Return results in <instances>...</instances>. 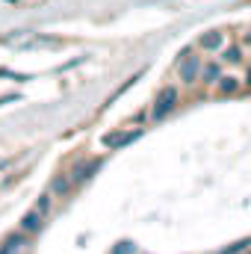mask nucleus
Returning <instances> with one entry per match:
<instances>
[{
	"label": "nucleus",
	"mask_w": 251,
	"mask_h": 254,
	"mask_svg": "<svg viewBox=\"0 0 251 254\" xmlns=\"http://www.w3.org/2000/svg\"><path fill=\"white\" fill-rule=\"evenodd\" d=\"M178 101H181V95H178V89L175 86H166L160 95H157V101H154V107H151V119L154 122H163L169 113H175V107H178Z\"/></svg>",
	"instance_id": "f257e3e1"
},
{
	"label": "nucleus",
	"mask_w": 251,
	"mask_h": 254,
	"mask_svg": "<svg viewBox=\"0 0 251 254\" xmlns=\"http://www.w3.org/2000/svg\"><path fill=\"white\" fill-rule=\"evenodd\" d=\"M198 74H201V60H198L195 54H184V60H181V65H178L181 83H184V86H192V83L198 80Z\"/></svg>",
	"instance_id": "f03ea898"
},
{
	"label": "nucleus",
	"mask_w": 251,
	"mask_h": 254,
	"mask_svg": "<svg viewBox=\"0 0 251 254\" xmlns=\"http://www.w3.org/2000/svg\"><path fill=\"white\" fill-rule=\"evenodd\" d=\"M139 136H142V127H136V130H113V133L104 136V148H125L130 142H136Z\"/></svg>",
	"instance_id": "7ed1b4c3"
},
{
	"label": "nucleus",
	"mask_w": 251,
	"mask_h": 254,
	"mask_svg": "<svg viewBox=\"0 0 251 254\" xmlns=\"http://www.w3.org/2000/svg\"><path fill=\"white\" fill-rule=\"evenodd\" d=\"M71 190H74L71 175H54V178H51V187H48L51 198H68V195H71Z\"/></svg>",
	"instance_id": "20e7f679"
},
{
	"label": "nucleus",
	"mask_w": 251,
	"mask_h": 254,
	"mask_svg": "<svg viewBox=\"0 0 251 254\" xmlns=\"http://www.w3.org/2000/svg\"><path fill=\"white\" fill-rule=\"evenodd\" d=\"M222 45H225V33H219V30H207V33L198 36L201 51H222Z\"/></svg>",
	"instance_id": "39448f33"
},
{
	"label": "nucleus",
	"mask_w": 251,
	"mask_h": 254,
	"mask_svg": "<svg viewBox=\"0 0 251 254\" xmlns=\"http://www.w3.org/2000/svg\"><path fill=\"white\" fill-rule=\"evenodd\" d=\"M101 169V160H86V163H80L77 169H74V175H71V181H77V184H83V181H89L95 172Z\"/></svg>",
	"instance_id": "423d86ee"
},
{
	"label": "nucleus",
	"mask_w": 251,
	"mask_h": 254,
	"mask_svg": "<svg viewBox=\"0 0 251 254\" xmlns=\"http://www.w3.org/2000/svg\"><path fill=\"white\" fill-rule=\"evenodd\" d=\"M42 219H45V216H42L39 210L24 213V219H21V231H24V234H39V231H42V225H45Z\"/></svg>",
	"instance_id": "0eeeda50"
},
{
	"label": "nucleus",
	"mask_w": 251,
	"mask_h": 254,
	"mask_svg": "<svg viewBox=\"0 0 251 254\" xmlns=\"http://www.w3.org/2000/svg\"><path fill=\"white\" fill-rule=\"evenodd\" d=\"M240 77H234V74H222L219 80H216V89H219V95H234V92H240Z\"/></svg>",
	"instance_id": "6e6552de"
},
{
	"label": "nucleus",
	"mask_w": 251,
	"mask_h": 254,
	"mask_svg": "<svg viewBox=\"0 0 251 254\" xmlns=\"http://www.w3.org/2000/svg\"><path fill=\"white\" fill-rule=\"evenodd\" d=\"M198 77H201V83H204V86H216V80L222 77V65L210 63L207 68H201V74H198Z\"/></svg>",
	"instance_id": "1a4fd4ad"
},
{
	"label": "nucleus",
	"mask_w": 251,
	"mask_h": 254,
	"mask_svg": "<svg viewBox=\"0 0 251 254\" xmlns=\"http://www.w3.org/2000/svg\"><path fill=\"white\" fill-rule=\"evenodd\" d=\"M228 65H237V63H243L246 60V54H243V45H231L228 51H225V57H222Z\"/></svg>",
	"instance_id": "9d476101"
},
{
	"label": "nucleus",
	"mask_w": 251,
	"mask_h": 254,
	"mask_svg": "<svg viewBox=\"0 0 251 254\" xmlns=\"http://www.w3.org/2000/svg\"><path fill=\"white\" fill-rule=\"evenodd\" d=\"M21 246H24V237H21V234H15V237H9V240H6V246H3V252H0V254H18V252H21Z\"/></svg>",
	"instance_id": "9b49d317"
},
{
	"label": "nucleus",
	"mask_w": 251,
	"mask_h": 254,
	"mask_svg": "<svg viewBox=\"0 0 251 254\" xmlns=\"http://www.w3.org/2000/svg\"><path fill=\"white\" fill-rule=\"evenodd\" d=\"M249 246H251V240H240V243H234V246H228V249H225L222 254H243L246 249H249Z\"/></svg>",
	"instance_id": "f8f14e48"
},
{
	"label": "nucleus",
	"mask_w": 251,
	"mask_h": 254,
	"mask_svg": "<svg viewBox=\"0 0 251 254\" xmlns=\"http://www.w3.org/2000/svg\"><path fill=\"white\" fill-rule=\"evenodd\" d=\"M36 210H39V213H42V216H48V213H51V192H48V195H42V198H39V204H36Z\"/></svg>",
	"instance_id": "ddd939ff"
},
{
	"label": "nucleus",
	"mask_w": 251,
	"mask_h": 254,
	"mask_svg": "<svg viewBox=\"0 0 251 254\" xmlns=\"http://www.w3.org/2000/svg\"><path fill=\"white\" fill-rule=\"evenodd\" d=\"M113 254H133V243H119L113 249Z\"/></svg>",
	"instance_id": "4468645a"
},
{
	"label": "nucleus",
	"mask_w": 251,
	"mask_h": 254,
	"mask_svg": "<svg viewBox=\"0 0 251 254\" xmlns=\"http://www.w3.org/2000/svg\"><path fill=\"white\" fill-rule=\"evenodd\" d=\"M133 122H148V113H145V110H139V113L133 116Z\"/></svg>",
	"instance_id": "2eb2a0df"
},
{
	"label": "nucleus",
	"mask_w": 251,
	"mask_h": 254,
	"mask_svg": "<svg viewBox=\"0 0 251 254\" xmlns=\"http://www.w3.org/2000/svg\"><path fill=\"white\" fill-rule=\"evenodd\" d=\"M246 86L251 89V68H249V74H246Z\"/></svg>",
	"instance_id": "dca6fc26"
},
{
	"label": "nucleus",
	"mask_w": 251,
	"mask_h": 254,
	"mask_svg": "<svg viewBox=\"0 0 251 254\" xmlns=\"http://www.w3.org/2000/svg\"><path fill=\"white\" fill-rule=\"evenodd\" d=\"M243 42H246V45H251V33H246V39H243Z\"/></svg>",
	"instance_id": "f3484780"
},
{
	"label": "nucleus",
	"mask_w": 251,
	"mask_h": 254,
	"mask_svg": "<svg viewBox=\"0 0 251 254\" xmlns=\"http://www.w3.org/2000/svg\"><path fill=\"white\" fill-rule=\"evenodd\" d=\"M243 254H251V252H249V249H246V252H243Z\"/></svg>",
	"instance_id": "a211bd4d"
}]
</instances>
